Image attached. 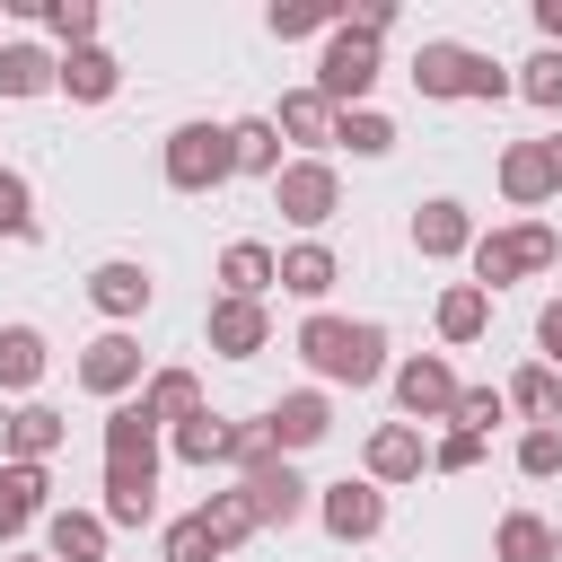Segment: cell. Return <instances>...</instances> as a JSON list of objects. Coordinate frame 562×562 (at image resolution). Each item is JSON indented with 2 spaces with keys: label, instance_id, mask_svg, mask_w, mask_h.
I'll return each instance as SVG.
<instances>
[{
  "label": "cell",
  "instance_id": "obj_25",
  "mask_svg": "<svg viewBox=\"0 0 562 562\" xmlns=\"http://www.w3.org/2000/svg\"><path fill=\"white\" fill-rule=\"evenodd\" d=\"M44 369H53V342H44V325H0V395H35L44 386Z\"/></svg>",
  "mask_w": 562,
  "mask_h": 562
},
{
  "label": "cell",
  "instance_id": "obj_26",
  "mask_svg": "<svg viewBox=\"0 0 562 562\" xmlns=\"http://www.w3.org/2000/svg\"><path fill=\"white\" fill-rule=\"evenodd\" d=\"M430 325H439V342H448V351H465V342H483V334H492V299H483L474 281H448V290H439V307H430Z\"/></svg>",
  "mask_w": 562,
  "mask_h": 562
},
{
  "label": "cell",
  "instance_id": "obj_17",
  "mask_svg": "<svg viewBox=\"0 0 562 562\" xmlns=\"http://www.w3.org/2000/svg\"><path fill=\"white\" fill-rule=\"evenodd\" d=\"M105 501H97V518L105 527H149L158 518V465H123V457H105V483H97Z\"/></svg>",
  "mask_w": 562,
  "mask_h": 562
},
{
  "label": "cell",
  "instance_id": "obj_11",
  "mask_svg": "<svg viewBox=\"0 0 562 562\" xmlns=\"http://www.w3.org/2000/svg\"><path fill=\"white\" fill-rule=\"evenodd\" d=\"M360 474H369L378 492L422 483V474H430V439H422L413 422H378V430H369V448H360Z\"/></svg>",
  "mask_w": 562,
  "mask_h": 562
},
{
  "label": "cell",
  "instance_id": "obj_20",
  "mask_svg": "<svg viewBox=\"0 0 562 562\" xmlns=\"http://www.w3.org/2000/svg\"><path fill=\"white\" fill-rule=\"evenodd\" d=\"M53 88H61L70 105H105V97L123 88V61H114L105 44H79V53H61V61H53Z\"/></svg>",
  "mask_w": 562,
  "mask_h": 562
},
{
  "label": "cell",
  "instance_id": "obj_5",
  "mask_svg": "<svg viewBox=\"0 0 562 562\" xmlns=\"http://www.w3.org/2000/svg\"><path fill=\"white\" fill-rule=\"evenodd\" d=\"M140 378H149V351H140V334H132V325H105V334H88V342H79V386H88L97 404L140 395Z\"/></svg>",
  "mask_w": 562,
  "mask_h": 562
},
{
  "label": "cell",
  "instance_id": "obj_10",
  "mask_svg": "<svg viewBox=\"0 0 562 562\" xmlns=\"http://www.w3.org/2000/svg\"><path fill=\"white\" fill-rule=\"evenodd\" d=\"M149 299H158L149 263H132V255H105V263H88V307H97L105 325H132V316H149Z\"/></svg>",
  "mask_w": 562,
  "mask_h": 562
},
{
  "label": "cell",
  "instance_id": "obj_18",
  "mask_svg": "<svg viewBox=\"0 0 562 562\" xmlns=\"http://www.w3.org/2000/svg\"><path fill=\"white\" fill-rule=\"evenodd\" d=\"M105 544H114V527L97 518V509H44V562H105Z\"/></svg>",
  "mask_w": 562,
  "mask_h": 562
},
{
  "label": "cell",
  "instance_id": "obj_32",
  "mask_svg": "<svg viewBox=\"0 0 562 562\" xmlns=\"http://www.w3.org/2000/svg\"><path fill=\"white\" fill-rule=\"evenodd\" d=\"M53 61H61V53L9 35V44H0V97H44V88H53Z\"/></svg>",
  "mask_w": 562,
  "mask_h": 562
},
{
  "label": "cell",
  "instance_id": "obj_45",
  "mask_svg": "<svg viewBox=\"0 0 562 562\" xmlns=\"http://www.w3.org/2000/svg\"><path fill=\"white\" fill-rule=\"evenodd\" d=\"M536 360L562 378V299H544V307H536Z\"/></svg>",
  "mask_w": 562,
  "mask_h": 562
},
{
  "label": "cell",
  "instance_id": "obj_31",
  "mask_svg": "<svg viewBox=\"0 0 562 562\" xmlns=\"http://www.w3.org/2000/svg\"><path fill=\"white\" fill-rule=\"evenodd\" d=\"M167 448H176L184 465H202V474H211V465H228V413H211V404H202L193 422H176V430H167Z\"/></svg>",
  "mask_w": 562,
  "mask_h": 562
},
{
  "label": "cell",
  "instance_id": "obj_15",
  "mask_svg": "<svg viewBox=\"0 0 562 562\" xmlns=\"http://www.w3.org/2000/svg\"><path fill=\"white\" fill-rule=\"evenodd\" d=\"M465 246H474V211H465L457 193H430V202L413 211V255H422V263H457Z\"/></svg>",
  "mask_w": 562,
  "mask_h": 562
},
{
  "label": "cell",
  "instance_id": "obj_48",
  "mask_svg": "<svg viewBox=\"0 0 562 562\" xmlns=\"http://www.w3.org/2000/svg\"><path fill=\"white\" fill-rule=\"evenodd\" d=\"M544 158H553V202H562V132L544 140Z\"/></svg>",
  "mask_w": 562,
  "mask_h": 562
},
{
  "label": "cell",
  "instance_id": "obj_14",
  "mask_svg": "<svg viewBox=\"0 0 562 562\" xmlns=\"http://www.w3.org/2000/svg\"><path fill=\"white\" fill-rule=\"evenodd\" d=\"M474 70H483V53H474V44H448V35H430V44L413 53V88H422L430 105L474 97Z\"/></svg>",
  "mask_w": 562,
  "mask_h": 562
},
{
  "label": "cell",
  "instance_id": "obj_50",
  "mask_svg": "<svg viewBox=\"0 0 562 562\" xmlns=\"http://www.w3.org/2000/svg\"><path fill=\"white\" fill-rule=\"evenodd\" d=\"M18 562H44V553H18Z\"/></svg>",
  "mask_w": 562,
  "mask_h": 562
},
{
  "label": "cell",
  "instance_id": "obj_12",
  "mask_svg": "<svg viewBox=\"0 0 562 562\" xmlns=\"http://www.w3.org/2000/svg\"><path fill=\"white\" fill-rule=\"evenodd\" d=\"M263 430H272L281 457H299V448H316V439L334 430V395H325V386H290V395L263 404Z\"/></svg>",
  "mask_w": 562,
  "mask_h": 562
},
{
  "label": "cell",
  "instance_id": "obj_42",
  "mask_svg": "<svg viewBox=\"0 0 562 562\" xmlns=\"http://www.w3.org/2000/svg\"><path fill=\"white\" fill-rule=\"evenodd\" d=\"M158 562H220V544L202 536V518L184 509V518H167V536H158Z\"/></svg>",
  "mask_w": 562,
  "mask_h": 562
},
{
  "label": "cell",
  "instance_id": "obj_6",
  "mask_svg": "<svg viewBox=\"0 0 562 562\" xmlns=\"http://www.w3.org/2000/svg\"><path fill=\"white\" fill-rule=\"evenodd\" d=\"M228 492L246 501V518H255V527H299V518L316 509V483H307L290 457H263V465H246Z\"/></svg>",
  "mask_w": 562,
  "mask_h": 562
},
{
  "label": "cell",
  "instance_id": "obj_3",
  "mask_svg": "<svg viewBox=\"0 0 562 562\" xmlns=\"http://www.w3.org/2000/svg\"><path fill=\"white\" fill-rule=\"evenodd\" d=\"M158 176H167V193H220V184L237 176L228 123H176V132L158 140Z\"/></svg>",
  "mask_w": 562,
  "mask_h": 562
},
{
  "label": "cell",
  "instance_id": "obj_39",
  "mask_svg": "<svg viewBox=\"0 0 562 562\" xmlns=\"http://www.w3.org/2000/svg\"><path fill=\"white\" fill-rule=\"evenodd\" d=\"M509 88H518V97H527L536 114H562V53H527Z\"/></svg>",
  "mask_w": 562,
  "mask_h": 562
},
{
  "label": "cell",
  "instance_id": "obj_21",
  "mask_svg": "<svg viewBox=\"0 0 562 562\" xmlns=\"http://www.w3.org/2000/svg\"><path fill=\"white\" fill-rule=\"evenodd\" d=\"M272 132H281L299 158H325V149H334V105H325L316 88H290V97L272 105Z\"/></svg>",
  "mask_w": 562,
  "mask_h": 562
},
{
  "label": "cell",
  "instance_id": "obj_36",
  "mask_svg": "<svg viewBox=\"0 0 562 562\" xmlns=\"http://www.w3.org/2000/svg\"><path fill=\"white\" fill-rule=\"evenodd\" d=\"M193 518H202V536H211V544H220V562H228V553H237V544H246V536H263V527H255V518H246V501H237V492H211V501H202V509H193Z\"/></svg>",
  "mask_w": 562,
  "mask_h": 562
},
{
  "label": "cell",
  "instance_id": "obj_4",
  "mask_svg": "<svg viewBox=\"0 0 562 562\" xmlns=\"http://www.w3.org/2000/svg\"><path fill=\"white\" fill-rule=\"evenodd\" d=\"M378 70H386V44H369V35H351V26H334V35H325V53H316V79H307V88H316L334 114H351V105H369Z\"/></svg>",
  "mask_w": 562,
  "mask_h": 562
},
{
  "label": "cell",
  "instance_id": "obj_28",
  "mask_svg": "<svg viewBox=\"0 0 562 562\" xmlns=\"http://www.w3.org/2000/svg\"><path fill=\"white\" fill-rule=\"evenodd\" d=\"M158 422L140 413V395H123V404H105V457H123V465H158Z\"/></svg>",
  "mask_w": 562,
  "mask_h": 562
},
{
  "label": "cell",
  "instance_id": "obj_38",
  "mask_svg": "<svg viewBox=\"0 0 562 562\" xmlns=\"http://www.w3.org/2000/svg\"><path fill=\"white\" fill-rule=\"evenodd\" d=\"M35 18L53 26V44H61V53L97 44V26H105V18H97V0H35Z\"/></svg>",
  "mask_w": 562,
  "mask_h": 562
},
{
  "label": "cell",
  "instance_id": "obj_7",
  "mask_svg": "<svg viewBox=\"0 0 562 562\" xmlns=\"http://www.w3.org/2000/svg\"><path fill=\"white\" fill-rule=\"evenodd\" d=\"M272 211L290 220V228H325L334 211H342V176H334V158H281V176H272Z\"/></svg>",
  "mask_w": 562,
  "mask_h": 562
},
{
  "label": "cell",
  "instance_id": "obj_49",
  "mask_svg": "<svg viewBox=\"0 0 562 562\" xmlns=\"http://www.w3.org/2000/svg\"><path fill=\"white\" fill-rule=\"evenodd\" d=\"M544 562H562V527H553V553H544Z\"/></svg>",
  "mask_w": 562,
  "mask_h": 562
},
{
  "label": "cell",
  "instance_id": "obj_2",
  "mask_svg": "<svg viewBox=\"0 0 562 562\" xmlns=\"http://www.w3.org/2000/svg\"><path fill=\"white\" fill-rule=\"evenodd\" d=\"M562 263V237H553V220H518V228H474V246H465V272H474V290L492 299V290H509V281H527V272H553Z\"/></svg>",
  "mask_w": 562,
  "mask_h": 562
},
{
  "label": "cell",
  "instance_id": "obj_27",
  "mask_svg": "<svg viewBox=\"0 0 562 562\" xmlns=\"http://www.w3.org/2000/svg\"><path fill=\"white\" fill-rule=\"evenodd\" d=\"M140 413H149L158 430L193 422V413H202V378H193V369H149V378H140Z\"/></svg>",
  "mask_w": 562,
  "mask_h": 562
},
{
  "label": "cell",
  "instance_id": "obj_30",
  "mask_svg": "<svg viewBox=\"0 0 562 562\" xmlns=\"http://www.w3.org/2000/svg\"><path fill=\"white\" fill-rule=\"evenodd\" d=\"M501 404H509V413H527V430H536V422H562V378H553L544 360H527V369H509Z\"/></svg>",
  "mask_w": 562,
  "mask_h": 562
},
{
  "label": "cell",
  "instance_id": "obj_34",
  "mask_svg": "<svg viewBox=\"0 0 562 562\" xmlns=\"http://www.w3.org/2000/svg\"><path fill=\"white\" fill-rule=\"evenodd\" d=\"M334 149H351V158H386V149H395V114H378V105L334 114Z\"/></svg>",
  "mask_w": 562,
  "mask_h": 562
},
{
  "label": "cell",
  "instance_id": "obj_19",
  "mask_svg": "<svg viewBox=\"0 0 562 562\" xmlns=\"http://www.w3.org/2000/svg\"><path fill=\"white\" fill-rule=\"evenodd\" d=\"M53 509V465H0V544H18Z\"/></svg>",
  "mask_w": 562,
  "mask_h": 562
},
{
  "label": "cell",
  "instance_id": "obj_24",
  "mask_svg": "<svg viewBox=\"0 0 562 562\" xmlns=\"http://www.w3.org/2000/svg\"><path fill=\"white\" fill-rule=\"evenodd\" d=\"M334 281H342V255H334L325 237H299V246H281V272H272V290H290V299H307V307H316Z\"/></svg>",
  "mask_w": 562,
  "mask_h": 562
},
{
  "label": "cell",
  "instance_id": "obj_46",
  "mask_svg": "<svg viewBox=\"0 0 562 562\" xmlns=\"http://www.w3.org/2000/svg\"><path fill=\"white\" fill-rule=\"evenodd\" d=\"M501 97H518V88H509V70L483 53V70H474V97H465V105H501Z\"/></svg>",
  "mask_w": 562,
  "mask_h": 562
},
{
  "label": "cell",
  "instance_id": "obj_43",
  "mask_svg": "<svg viewBox=\"0 0 562 562\" xmlns=\"http://www.w3.org/2000/svg\"><path fill=\"white\" fill-rule=\"evenodd\" d=\"M263 457H281L272 430H263V413H255V422H228V474H246V465H263Z\"/></svg>",
  "mask_w": 562,
  "mask_h": 562
},
{
  "label": "cell",
  "instance_id": "obj_29",
  "mask_svg": "<svg viewBox=\"0 0 562 562\" xmlns=\"http://www.w3.org/2000/svg\"><path fill=\"white\" fill-rule=\"evenodd\" d=\"M228 158H237V176H281V132H272V114H237L228 123Z\"/></svg>",
  "mask_w": 562,
  "mask_h": 562
},
{
  "label": "cell",
  "instance_id": "obj_40",
  "mask_svg": "<svg viewBox=\"0 0 562 562\" xmlns=\"http://www.w3.org/2000/svg\"><path fill=\"white\" fill-rule=\"evenodd\" d=\"M518 474H527V483H553V474H562V422L518 430Z\"/></svg>",
  "mask_w": 562,
  "mask_h": 562
},
{
  "label": "cell",
  "instance_id": "obj_8",
  "mask_svg": "<svg viewBox=\"0 0 562 562\" xmlns=\"http://www.w3.org/2000/svg\"><path fill=\"white\" fill-rule=\"evenodd\" d=\"M386 378H395V404H404V422H413V430H422V422H439V430H448V413H457V386H465V378H457L439 351H413V360H395Z\"/></svg>",
  "mask_w": 562,
  "mask_h": 562
},
{
  "label": "cell",
  "instance_id": "obj_16",
  "mask_svg": "<svg viewBox=\"0 0 562 562\" xmlns=\"http://www.w3.org/2000/svg\"><path fill=\"white\" fill-rule=\"evenodd\" d=\"M202 334H211L220 360H255V351L272 342V307H263V299H211Z\"/></svg>",
  "mask_w": 562,
  "mask_h": 562
},
{
  "label": "cell",
  "instance_id": "obj_44",
  "mask_svg": "<svg viewBox=\"0 0 562 562\" xmlns=\"http://www.w3.org/2000/svg\"><path fill=\"white\" fill-rule=\"evenodd\" d=\"M474 465H483V439L474 430H439L430 439V474H474Z\"/></svg>",
  "mask_w": 562,
  "mask_h": 562
},
{
  "label": "cell",
  "instance_id": "obj_47",
  "mask_svg": "<svg viewBox=\"0 0 562 562\" xmlns=\"http://www.w3.org/2000/svg\"><path fill=\"white\" fill-rule=\"evenodd\" d=\"M536 35H544V53H562V0H536Z\"/></svg>",
  "mask_w": 562,
  "mask_h": 562
},
{
  "label": "cell",
  "instance_id": "obj_33",
  "mask_svg": "<svg viewBox=\"0 0 562 562\" xmlns=\"http://www.w3.org/2000/svg\"><path fill=\"white\" fill-rule=\"evenodd\" d=\"M263 26H272V44L334 35V26H342V0H272V9H263Z\"/></svg>",
  "mask_w": 562,
  "mask_h": 562
},
{
  "label": "cell",
  "instance_id": "obj_41",
  "mask_svg": "<svg viewBox=\"0 0 562 562\" xmlns=\"http://www.w3.org/2000/svg\"><path fill=\"white\" fill-rule=\"evenodd\" d=\"M509 404H501V386H457V413H448V430H474V439H492V422H501Z\"/></svg>",
  "mask_w": 562,
  "mask_h": 562
},
{
  "label": "cell",
  "instance_id": "obj_35",
  "mask_svg": "<svg viewBox=\"0 0 562 562\" xmlns=\"http://www.w3.org/2000/svg\"><path fill=\"white\" fill-rule=\"evenodd\" d=\"M553 553V527L536 518V509H509L501 527H492V562H544Z\"/></svg>",
  "mask_w": 562,
  "mask_h": 562
},
{
  "label": "cell",
  "instance_id": "obj_23",
  "mask_svg": "<svg viewBox=\"0 0 562 562\" xmlns=\"http://www.w3.org/2000/svg\"><path fill=\"white\" fill-rule=\"evenodd\" d=\"M272 272H281V255H272L263 237H228V246H220V263H211L220 299H263V290H272Z\"/></svg>",
  "mask_w": 562,
  "mask_h": 562
},
{
  "label": "cell",
  "instance_id": "obj_1",
  "mask_svg": "<svg viewBox=\"0 0 562 562\" xmlns=\"http://www.w3.org/2000/svg\"><path fill=\"white\" fill-rule=\"evenodd\" d=\"M299 360H307V378L334 395V386H378L386 378V325L378 316H334V307H316L307 325H299V342H290Z\"/></svg>",
  "mask_w": 562,
  "mask_h": 562
},
{
  "label": "cell",
  "instance_id": "obj_22",
  "mask_svg": "<svg viewBox=\"0 0 562 562\" xmlns=\"http://www.w3.org/2000/svg\"><path fill=\"white\" fill-rule=\"evenodd\" d=\"M501 202H509V211H544V202H553V158H544V140H509V149H501Z\"/></svg>",
  "mask_w": 562,
  "mask_h": 562
},
{
  "label": "cell",
  "instance_id": "obj_9",
  "mask_svg": "<svg viewBox=\"0 0 562 562\" xmlns=\"http://www.w3.org/2000/svg\"><path fill=\"white\" fill-rule=\"evenodd\" d=\"M316 518H325V536H334V544H369V536H386V492H378L369 474L316 483Z\"/></svg>",
  "mask_w": 562,
  "mask_h": 562
},
{
  "label": "cell",
  "instance_id": "obj_37",
  "mask_svg": "<svg viewBox=\"0 0 562 562\" xmlns=\"http://www.w3.org/2000/svg\"><path fill=\"white\" fill-rule=\"evenodd\" d=\"M0 237H9V246H35V237H44V220H35V184H26L18 167H0Z\"/></svg>",
  "mask_w": 562,
  "mask_h": 562
},
{
  "label": "cell",
  "instance_id": "obj_13",
  "mask_svg": "<svg viewBox=\"0 0 562 562\" xmlns=\"http://www.w3.org/2000/svg\"><path fill=\"white\" fill-rule=\"evenodd\" d=\"M61 439H70V422L26 395V404H9V422H0V465H53Z\"/></svg>",
  "mask_w": 562,
  "mask_h": 562
}]
</instances>
